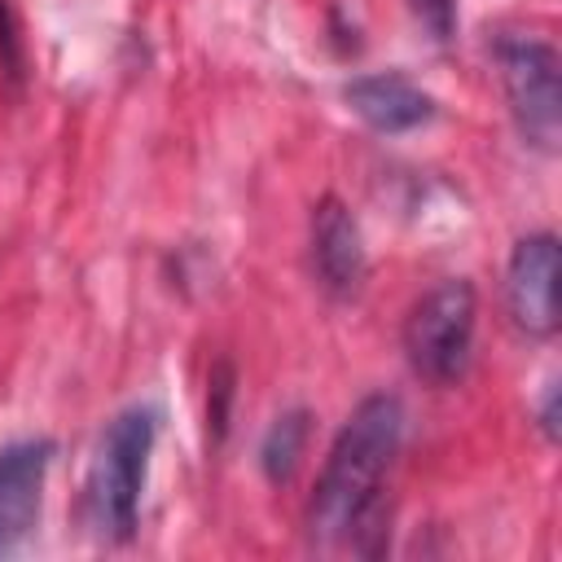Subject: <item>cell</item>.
Masks as SVG:
<instances>
[{
  "instance_id": "cell-7",
  "label": "cell",
  "mask_w": 562,
  "mask_h": 562,
  "mask_svg": "<svg viewBox=\"0 0 562 562\" xmlns=\"http://www.w3.org/2000/svg\"><path fill=\"white\" fill-rule=\"evenodd\" d=\"M312 268L334 299H351L364 285L369 272L364 237L351 206L338 198H321L312 211Z\"/></svg>"
},
{
  "instance_id": "cell-9",
  "label": "cell",
  "mask_w": 562,
  "mask_h": 562,
  "mask_svg": "<svg viewBox=\"0 0 562 562\" xmlns=\"http://www.w3.org/2000/svg\"><path fill=\"white\" fill-rule=\"evenodd\" d=\"M303 443H307V413H303V408L281 413V417L268 426L263 443H259V465H263V479H268V483H277V487H281V483H290V474L299 470Z\"/></svg>"
},
{
  "instance_id": "cell-3",
  "label": "cell",
  "mask_w": 562,
  "mask_h": 562,
  "mask_svg": "<svg viewBox=\"0 0 562 562\" xmlns=\"http://www.w3.org/2000/svg\"><path fill=\"white\" fill-rule=\"evenodd\" d=\"M474 325H479V294L465 277L426 290L404 316V356L413 373L430 386L461 382L474 356Z\"/></svg>"
},
{
  "instance_id": "cell-2",
  "label": "cell",
  "mask_w": 562,
  "mask_h": 562,
  "mask_svg": "<svg viewBox=\"0 0 562 562\" xmlns=\"http://www.w3.org/2000/svg\"><path fill=\"white\" fill-rule=\"evenodd\" d=\"M158 422L162 413L154 404H132L105 426L97 443V457L88 470V514L105 540H132L136 531Z\"/></svg>"
},
{
  "instance_id": "cell-4",
  "label": "cell",
  "mask_w": 562,
  "mask_h": 562,
  "mask_svg": "<svg viewBox=\"0 0 562 562\" xmlns=\"http://www.w3.org/2000/svg\"><path fill=\"white\" fill-rule=\"evenodd\" d=\"M501 83L509 97V114L527 145L553 154L562 136V66L558 48L536 35H501L496 40Z\"/></svg>"
},
{
  "instance_id": "cell-1",
  "label": "cell",
  "mask_w": 562,
  "mask_h": 562,
  "mask_svg": "<svg viewBox=\"0 0 562 562\" xmlns=\"http://www.w3.org/2000/svg\"><path fill=\"white\" fill-rule=\"evenodd\" d=\"M404 439V404L391 391L364 395L329 443L325 470L307 501L312 544H351L378 553L382 536V483Z\"/></svg>"
},
{
  "instance_id": "cell-12",
  "label": "cell",
  "mask_w": 562,
  "mask_h": 562,
  "mask_svg": "<svg viewBox=\"0 0 562 562\" xmlns=\"http://www.w3.org/2000/svg\"><path fill=\"white\" fill-rule=\"evenodd\" d=\"M228 400H233V369L220 364L215 378H211V408H206V422H211L215 439H224V430H228Z\"/></svg>"
},
{
  "instance_id": "cell-5",
  "label": "cell",
  "mask_w": 562,
  "mask_h": 562,
  "mask_svg": "<svg viewBox=\"0 0 562 562\" xmlns=\"http://www.w3.org/2000/svg\"><path fill=\"white\" fill-rule=\"evenodd\" d=\"M558 237L531 233L514 246L505 268V303L522 334L549 338L558 329Z\"/></svg>"
},
{
  "instance_id": "cell-8",
  "label": "cell",
  "mask_w": 562,
  "mask_h": 562,
  "mask_svg": "<svg viewBox=\"0 0 562 562\" xmlns=\"http://www.w3.org/2000/svg\"><path fill=\"white\" fill-rule=\"evenodd\" d=\"M342 101L351 105V114L382 132V136H400V132H413L422 123L435 119V97L422 92L408 75L400 70H373V75H356L347 88H342Z\"/></svg>"
},
{
  "instance_id": "cell-11",
  "label": "cell",
  "mask_w": 562,
  "mask_h": 562,
  "mask_svg": "<svg viewBox=\"0 0 562 562\" xmlns=\"http://www.w3.org/2000/svg\"><path fill=\"white\" fill-rule=\"evenodd\" d=\"M0 66L9 79L22 75V35H18V18H13L9 0H0Z\"/></svg>"
},
{
  "instance_id": "cell-6",
  "label": "cell",
  "mask_w": 562,
  "mask_h": 562,
  "mask_svg": "<svg viewBox=\"0 0 562 562\" xmlns=\"http://www.w3.org/2000/svg\"><path fill=\"white\" fill-rule=\"evenodd\" d=\"M53 439H18L0 448V558L13 553L40 522Z\"/></svg>"
},
{
  "instance_id": "cell-10",
  "label": "cell",
  "mask_w": 562,
  "mask_h": 562,
  "mask_svg": "<svg viewBox=\"0 0 562 562\" xmlns=\"http://www.w3.org/2000/svg\"><path fill=\"white\" fill-rule=\"evenodd\" d=\"M408 9L435 40H448L457 31V0H408Z\"/></svg>"
},
{
  "instance_id": "cell-13",
  "label": "cell",
  "mask_w": 562,
  "mask_h": 562,
  "mask_svg": "<svg viewBox=\"0 0 562 562\" xmlns=\"http://www.w3.org/2000/svg\"><path fill=\"white\" fill-rule=\"evenodd\" d=\"M540 426H544V435H549V439H558V382H549V391H544Z\"/></svg>"
}]
</instances>
